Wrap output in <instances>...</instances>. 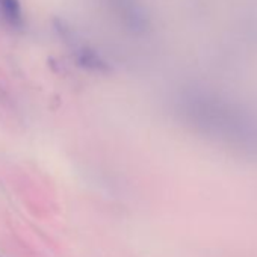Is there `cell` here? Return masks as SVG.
<instances>
[{
    "label": "cell",
    "mask_w": 257,
    "mask_h": 257,
    "mask_svg": "<svg viewBox=\"0 0 257 257\" xmlns=\"http://www.w3.org/2000/svg\"><path fill=\"white\" fill-rule=\"evenodd\" d=\"M116 10L128 29L144 32L149 26V17L138 0H116Z\"/></svg>",
    "instance_id": "1"
},
{
    "label": "cell",
    "mask_w": 257,
    "mask_h": 257,
    "mask_svg": "<svg viewBox=\"0 0 257 257\" xmlns=\"http://www.w3.org/2000/svg\"><path fill=\"white\" fill-rule=\"evenodd\" d=\"M76 59L77 64L80 67H83L85 70H91V71H107L109 70V64L106 62V59L92 47L88 46H77L76 47Z\"/></svg>",
    "instance_id": "2"
},
{
    "label": "cell",
    "mask_w": 257,
    "mask_h": 257,
    "mask_svg": "<svg viewBox=\"0 0 257 257\" xmlns=\"http://www.w3.org/2000/svg\"><path fill=\"white\" fill-rule=\"evenodd\" d=\"M0 19L16 29L25 26L23 7L20 0H0Z\"/></svg>",
    "instance_id": "3"
},
{
    "label": "cell",
    "mask_w": 257,
    "mask_h": 257,
    "mask_svg": "<svg viewBox=\"0 0 257 257\" xmlns=\"http://www.w3.org/2000/svg\"><path fill=\"white\" fill-rule=\"evenodd\" d=\"M53 28H55L56 34L59 35V38L62 41H65L68 46H74V47L79 46V35L70 22H67L65 19L56 17V19H53Z\"/></svg>",
    "instance_id": "4"
}]
</instances>
